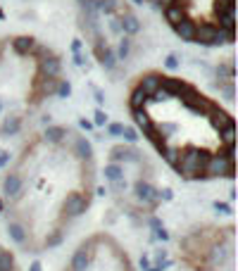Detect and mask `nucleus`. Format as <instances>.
<instances>
[{
  "instance_id": "39448f33",
  "label": "nucleus",
  "mask_w": 238,
  "mask_h": 271,
  "mask_svg": "<svg viewBox=\"0 0 238 271\" xmlns=\"http://www.w3.org/2000/svg\"><path fill=\"white\" fill-rule=\"evenodd\" d=\"M167 24L188 43L226 46L236 31V0H152Z\"/></svg>"
},
{
  "instance_id": "20e7f679",
  "label": "nucleus",
  "mask_w": 238,
  "mask_h": 271,
  "mask_svg": "<svg viewBox=\"0 0 238 271\" xmlns=\"http://www.w3.org/2000/svg\"><path fill=\"white\" fill-rule=\"evenodd\" d=\"M84 38L107 71L127 69L141 31L138 17L124 0H76Z\"/></svg>"
},
{
  "instance_id": "7ed1b4c3",
  "label": "nucleus",
  "mask_w": 238,
  "mask_h": 271,
  "mask_svg": "<svg viewBox=\"0 0 238 271\" xmlns=\"http://www.w3.org/2000/svg\"><path fill=\"white\" fill-rule=\"evenodd\" d=\"M62 64L53 48L33 36L0 38V136L22 131L57 93Z\"/></svg>"
},
{
  "instance_id": "f03ea898",
  "label": "nucleus",
  "mask_w": 238,
  "mask_h": 271,
  "mask_svg": "<svg viewBox=\"0 0 238 271\" xmlns=\"http://www.w3.org/2000/svg\"><path fill=\"white\" fill-rule=\"evenodd\" d=\"M127 109L145 140L179 176L188 181L233 176V117L188 79L160 69L143 71L129 86Z\"/></svg>"
},
{
  "instance_id": "423d86ee",
  "label": "nucleus",
  "mask_w": 238,
  "mask_h": 271,
  "mask_svg": "<svg viewBox=\"0 0 238 271\" xmlns=\"http://www.w3.org/2000/svg\"><path fill=\"white\" fill-rule=\"evenodd\" d=\"M179 259L188 271H236V231L226 224H203L183 233Z\"/></svg>"
},
{
  "instance_id": "6e6552de",
  "label": "nucleus",
  "mask_w": 238,
  "mask_h": 271,
  "mask_svg": "<svg viewBox=\"0 0 238 271\" xmlns=\"http://www.w3.org/2000/svg\"><path fill=\"white\" fill-rule=\"evenodd\" d=\"M0 271H19V266H17L12 252H10L3 243H0Z\"/></svg>"
},
{
  "instance_id": "0eeeda50",
  "label": "nucleus",
  "mask_w": 238,
  "mask_h": 271,
  "mask_svg": "<svg viewBox=\"0 0 238 271\" xmlns=\"http://www.w3.org/2000/svg\"><path fill=\"white\" fill-rule=\"evenodd\" d=\"M62 271H136V266L114 236L93 233L74 250Z\"/></svg>"
},
{
  "instance_id": "f257e3e1",
  "label": "nucleus",
  "mask_w": 238,
  "mask_h": 271,
  "mask_svg": "<svg viewBox=\"0 0 238 271\" xmlns=\"http://www.w3.org/2000/svg\"><path fill=\"white\" fill-rule=\"evenodd\" d=\"M93 147L69 126H50L19 150L3 181L5 214L29 252L60 245L93 200Z\"/></svg>"
}]
</instances>
